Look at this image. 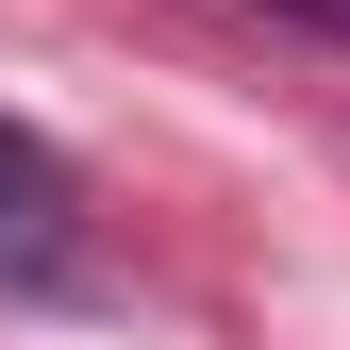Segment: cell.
I'll return each mask as SVG.
<instances>
[{"instance_id":"obj_1","label":"cell","mask_w":350,"mask_h":350,"mask_svg":"<svg viewBox=\"0 0 350 350\" xmlns=\"http://www.w3.org/2000/svg\"><path fill=\"white\" fill-rule=\"evenodd\" d=\"M67 250H83V184L51 167V134L0 117V284H67Z\"/></svg>"}]
</instances>
